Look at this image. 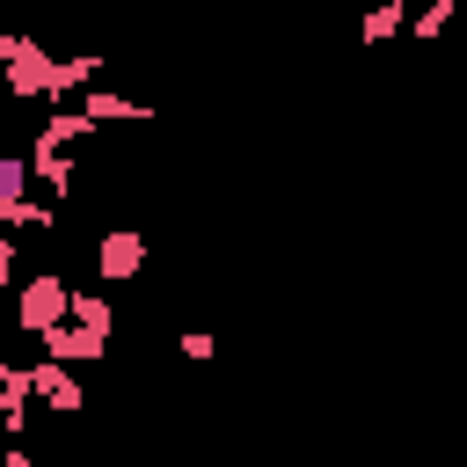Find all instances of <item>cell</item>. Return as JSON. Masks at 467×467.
<instances>
[{"label":"cell","instance_id":"cell-1","mask_svg":"<svg viewBox=\"0 0 467 467\" xmlns=\"http://www.w3.org/2000/svg\"><path fill=\"white\" fill-rule=\"evenodd\" d=\"M58 321H73V285H66L58 270H44V277H29V285H22V299H15V328L44 343Z\"/></svg>","mask_w":467,"mask_h":467},{"label":"cell","instance_id":"cell-2","mask_svg":"<svg viewBox=\"0 0 467 467\" xmlns=\"http://www.w3.org/2000/svg\"><path fill=\"white\" fill-rule=\"evenodd\" d=\"M0 73H7V88L15 95H58V58H44L29 36H0Z\"/></svg>","mask_w":467,"mask_h":467},{"label":"cell","instance_id":"cell-3","mask_svg":"<svg viewBox=\"0 0 467 467\" xmlns=\"http://www.w3.org/2000/svg\"><path fill=\"white\" fill-rule=\"evenodd\" d=\"M139 270H146V234L109 226V234L95 241V277H102V285H131Z\"/></svg>","mask_w":467,"mask_h":467},{"label":"cell","instance_id":"cell-4","mask_svg":"<svg viewBox=\"0 0 467 467\" xmlns=\"http://www.w3.org/2000/svg\"><path fill=\"white\" fill-rule=\"evenodd\" d=\"M102 350H109V336L88 328V321H58V328L44 336V358H51V365H95Z\"/></svg>","mask_w":467,"mask_h":467},{"label":"cell","instance_id":"cell-5","mask_svg":"<svg viewBox=\"0 0 467 467\" xmlns=\"http://www.w3.org/2000/svg\"><path fill=\"white\" fill-rule=\"evenodd\" d=\"M29 387H36V409H58V416L88 409V394H80L73 365H51V358H36V365H29Z\"/></svg>","mask_w":467,"mask_h":467},{"label":"cell","instance_id":"cell-6","mask_svg":"<svg viewBox=\"0 0 467 467\" xmlns=\"http://www.w3.org/2000/svg\"><path fill=\"white\" fill-rule=\"evenodd\" d=\"M29 182H44L58 204L73 197V153H66V146H51L44 131H36V146H29Z\"/></svg>","mask_w":467,"mask_h":467},{"label":"cell","instance_id":"cell-7","mask_svg":"<svg viewBox=\"0 0 467 467\" xmlns=\"http://www.w3.org/2000/svg\"><path fill=\"white\" fill-rule=\"evenodd\" d=\"M29 204V153H0V226H15Z\"/></svg>","mask_w":467,"mask_h":467},{"label":"cell","instance_id":"cell-8","mask_svg":"<svg viewBox=\"0 0 467 467\" xmlns=\"http://www.w3.org/2000/svg\"><path fill=\"white\" fill-rule=\"evenodd\" d=\"M80 109H88V124H124V117H146L139 102H124V95H102V88H88V95H80Z\"/></svg>","mask_w":467,"mask_h":467},{"label":"cell","instance_id":"cell-9","mask_svg":"<svg viewBox=\"0 0 467 467\" xmlns=\"http://www.w3.org/2000/svg\"><path fill=\"white\" fill-rule=\"evenodd\" d=\"M88 131H95L88 109H51V117H44V139H51V146H73V139H88Z\"/></svg>","mask_w":467,"mask_h":467},{"label":"cell","instance_id":"cell-10","mask_svg":"<svg viewBox=\"0 0 467 467\" xmlns=\"http://www.w3.org/2000/svg\"><path fill=\"white\" fill-rule=\"evenodd\" d=\"M401 22H409V0H387V7H372V15H365V44H387Z\"/></svg>","mask_w":467,"mask_h":467},{"label":"cell","instance_id":"cell-11","mask_svg":"<svg viewBox=\"0 0 467 467\" xmlns=\"http://www.w3.org/2000/svg\"><path fill=\"white\" fill-rule=\"evenodd\" d=\"M452 15H460V0H431V7H423V15L409 22V36H438V29L452 22Z\"/></svg>","mask_w":467,"mask_h":467},{"label":"cell","instance_id":"cell-12","mask_svg":"<svg viewBox=\"0 0 467 467\" xmlns=\"http://www.w3.org/2000/svg\"><path fill=\"white\" fill-rule=\"evenodd\" d=\"M175 350H182L190 365H212V358H219V343H212L204 328H182V336H175Z\"/></svg>","mask_w":467,"mask_h":467},{"label":"cell","instance_id":"cell-13","mask_svg":"<svg viewBox=\"0 0 467 467\" xmlns=\"http://www.w3.org/2000/svg\"><path fill=\"white\" fill-rule=\"evenodd\" d=\"M15 277H22V255H15V234L0 226V292H15Z\"/></svg>","mask_w":467,"mask_h":467},{"label":"cell","instance_id":"cell-14","mask_svg":"<svg viewBox=\"0 0 467 467\" xmlns=\"http://www.w3.org/2000/svg\"><path fill=\"white\" fill-rule=\"evenodd\" d=\"M255 467H270V460H255Z\"/></svg>","mask_w":467,"mask_h":467}]
</instances>
